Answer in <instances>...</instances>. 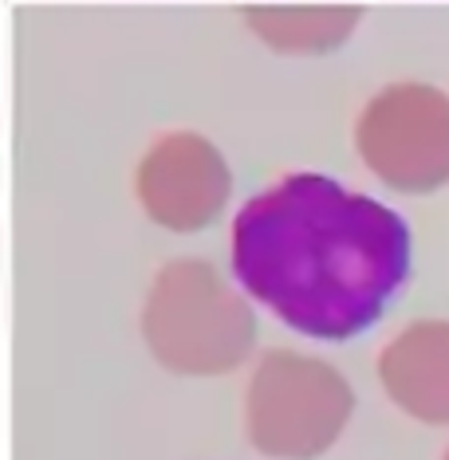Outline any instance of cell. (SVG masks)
Segmentation results:
<instances>
[{
  "label": "cell",
  "instance_id": "obj_1",
  "mask_svg": "<svg viewBox=\"0 0 449 460\" xmlns=\"http://www.w3.org/2000/svg\"><path fill=\"white\" fill-rule=\"evenodd\" d=\"M233 276L296 334L347 342L410 279V228L336 177L288 173L237 208Z\"/></svg>",
  "mask_w": 449,
  "mask_h": 460
},
{
  "label": "cell",
  "instance_id": "obj_2",
  "mask_svg": "<svg viewBox=\"0 0 449 460\" xmlns=\"http://www.w3.org/2000/svg\"><path fill=\"white\" fill-rule=\"evenodd\" d=\"M359 13H343V8H323V13H256L253 24L268 44L284 51H328L336 48L343 36L351 32V24Z\"/></svg>",
  "mask_w": 449,
  "mask_h": 460
}]
</instances>
